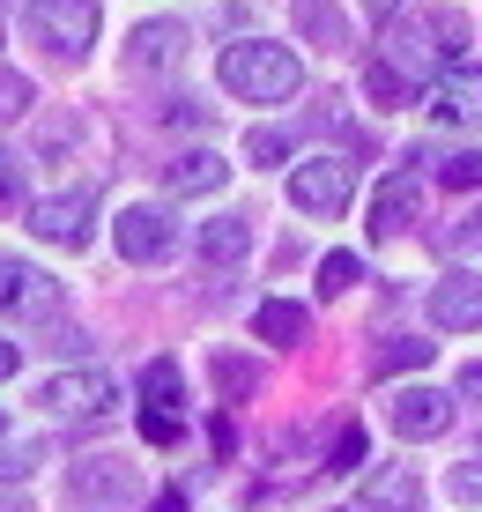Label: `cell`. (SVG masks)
Masks as SVG:
<instances>
[{
	"instance_id": "cell-12",
	"label": "cell",
	"mask_w": 482,
	"mask_h": 512,
	"mask_svg": "<svg viewBox=\"0 0 482 512\" xmlns=\"http://www.w3.org/2000/svg\"><path fill=\"white\" fill-rule=\"evenodd\" d=\"M45 409H60V416H112L119 386H112V372H60V379H45Z\"/></svg>"
},
{
	"instance_id": "cell-35",
	"label": "cell",
	"mask_w": 482,
	"mask_h": 512,
	"mask_svg": "<svg viewBox=\"0 0 482 512\" xmlns=\"http://www.w3.org/2000/svg\"><path fill=\"white\" fill-rule=\"evenodd\" d=\"M364 8L379 15V23H394V15H401V0H364Z\"/></svg>"
},
{
	"instance_id": "cell-24",
	"label": "cell",
	"mask_w": 482,
	"mask_h": 512,
	"mask_svg": "<svg viewBox=\"0 0 482 512\" xmlns=\"http://www.w3.org/2000/svg\"><path fill=\"white\" fill-rule=\"evenodd\" d=\"M364 282V260L356 253H327L319 260V297H342V290H356Z\"/></svg>"
},
{
	"instance_id": "cell-8",
	"label": "cell",
	"mask_w": 482,
	"mask_h": 512,
	"mask_svg": "<svg viewBox=\"0 0 482 512\" xmlns=\"http://www.w3.org/2000/svg\"><path fill=\"white\" fill-rule=\"evenodd\" d=\"M178 431H186V416H178V364L156 357L141 372V438L149 446H178Z\"/></svg>"
},
{
	"instance_id": "cell-16",
	"label": "cell",
	"mask_w": 482,
	"mask_h": 512,
	"mask_svg": "<svg viewBox=\"0 0 482 512\" xmlns=\"http://www.w3.org/2000/svg\"><path fill=\"white\" fill-rule=\"evenodd\" d=\"M223 179H230V164L216 149H186V156H171V171H164L171 193H216Z\"/></svg>"
},
{
	"instance_id": "cell-18",
	"label": "cell",
	"mask_w": 482,
	"mask_h": 512,
	"mask_svg": "<svg viewBox=\"0 0 482 512\" xmlns=\"http://www.w3.org/2000/svg\"><path fill=\"white\" fill-rule=\"evenodd\" d=\"M253 334H260V342H282V349H290V342H305V334H312V312L290 305V297H267V305L253 312Z\"/></svg>"
},
{
	"instance_id": "cell-25",
	"label": "cell",
	"mask_w": 482,
	"mask_h": 512,
	"mask_svg": "<svg viewBox=\"0 0 482 512\" xmlns=\"http://www.w3.org/2000/svg\"><path fill=\"white\" fill-rule=\"evenodd\" d=\"M364 90H371V97H379V104H386V112H394V104H408V97H416V82H401V75H394V67H386V60H371V75H364Z\"/></svg>"
},
{
	"instance_id": "cell-9",
	"label": "cell",
	"mask_w": 482,
	"mask_h": 512,
	"mask_svg": "<svg viewBox=\"0 0 482 512\" xmlns=\"http://www.w3.org/2000/svg\"><path fill=\"white\" fill-rule=\"evenodd\" d=\"M30 231H38L45 245H67V253H82L89 231H97V201H89V193H52V201L30 208Z\"/></svg>"
},
{
	"instance_id": "cell-36",
	"label": "cell",
	"mask_w": 482,
	"mask_h": 512,
	"mask_svg": "<svg viewBox=\"0 0 482 512\" xmlns=\"http://www.w3.org/2000/svg\"><path fill=\"white\" fill-rule=\"evenodd\" d=\"M15 364H23V357H15V342H0V379H8Z\"/></svg>"
},
{
	"instance_id": "cell-5",
	"label": "cell",
	"mask_w": 482,
	"mask_h": 512,
	"mask_svg": "<svg viewBox=\"0 0 482 512\" xmlns=\"http://www.w3.org/2000/svg\"><path fill=\"white\" fill-rule=\"evenodd\" d=\"M356 193V171L342 156H305V164H290V201L305 208V216H342Z\"/></svg>"
},
{
	"instance_id": "cell-10",
	"label": "cell",
	"mask_w": 482,
	"mask_h": 512,
	"mask_svg": "<svg viewBox=\"0 0 482 512\" xmlns=\"http://www.w3.org/2000/svg\"><path fill=\"white\" fill-rule=\"evenodd\" d=\"M386 423L401 438H438L453 423V394H438V386H394L386 394Z\"/></svg>"
},
{
	"instance_id": "cell-20",
	"label": "cell",
	"mask_w": 482,
	"mask_h": 512,
	"mask_svg": "<svg viewBox=\"0 0 482 512\" xmlns=\"http://www.w3.org/2000/svg\"><path fill=\"white\" fill-rule=\"evenodd\" d=\"M245 245H253V223H245V216H216V223H201V253L216 260V268L245 260Z\"/></svg>"
},
{
	"instance_id": "cell-3",
	"label": "cell",
	"mask_w": 482,
	"mask_h": 512,
	"mask_svg": "<svg viewBox=\"0 0 482 512\" xmlns=\"http://www.w3.org/2000/svg\"><path fill=\"white\" fill-rule=\"evenodd\" d=\"M23 23L52 60H82V52L97 45V0H30Z\"/></svg>"
},
{
	"instance_id": "cell-15",
	"label": "cell",
	"mask_w": 482,
	"mask_h": 512,
	"mask_svg": "<svg viewBox=\"0 0 482 512\" xmlns=\"http://www.w3.org/2000/svg\"><path fill=\"white\" fill-rule=\"evenodd\" d=\"M356 512H423V483L408 468H386V475H371V483H364Z\"/></svg>"
},
{
	"instance_id": "cell-32",
	"label": "cell",
	"mask_w": 482,
	"mask_h": 512,
	"mask_svg": "<svg viewBox=\"0 0 482 512\" xmlns=\"http://www.w3.org/2000/svg\"><path fill=\"white\" fill-rule=\"evenodd\" d=\"M453 394H460V401H482V364H460V379H453Z\"/></svg>"
},
{
	"instance_id": "cell-13",
	"label": "cell",
	"mask_w": 482,
	"mask_h": 512,
	"mask_svg": "<svg viewBox=\"0 0 482 512\" xmlns=\"http://www.w3.org/2000/svg\"><path fill=\"white\" fill-rule=\"evenodd\" d=\"M431 119L445 127H482V67H453L431 82Z\"/></svg>"
},
{
	"instance_id": "cell-37",
	"label": "cell",
	"mask_w": 482,
	"mask_h": 512,
	"mask_svg": "<svg viewBox=\"0 0 482 512\" xmlns=\"http://www.w3.org/2000/svg\"><path fill=\"white\" fill-rule=\"evenodd\" d=\"M0 431H8V416H0Z\"/></svg>"
},
{
	"instance_id": "cell-23",
	"label": "cell",
	"mask_w": 482,
	"mask_h": 512,
	"mask_svg": "<svg viewBox=\"0 0 482 512\" xmlns=\"http://www.w3.org/2000/svg\"><path fill=\"white\" fill-rule=\"evenodd\" d=\"M260 386V364L253 357H230V349H216V394L223 401H245Z\"/></svg>"
},
{
	"instance_id": "cell-21",
	"label": "cell",
	"mask_w": 482,
	"mask_h": 512,
	"mask_svg": "<svg viewBox=\"0 0 482 512\" xmlns=\"http://www.w3.org/2000/svg\"><path fill=\"white\" fill-rule=\"evenodd\" d=\"M438 349L431 342H416V334H386L379 349H371V372H416V364H431Z\"/></svg>"
},
{
	"instance_id": "cell-33",
	"label": "cell",
	"mask_w": 482,
	"mask_h": 512,
	"mask_svg": "<svg viewBox=\"0 0 482 512\" xmlns=\"http://www.w3.org/2000/svg\"><path fill=\"white\" fill-rule=\"evenodd\" d=\"M453 245H468V253H482V208H475L468 223H453Z\"/></svg>"
},
{
	"instance_id": "cell-17",
	"label": "cell",
	"mask_w": 482,
	"mask_h": 512,
	"mask_svg": "<svg viewBox=\"0 0 482 512\" xmlns=\"http://www.w3.org/2000/svg\"><path fill=\"white\" fill-rule=\"evenodd\" d=\"M178 52H186V30L178 23H141L127 38V67H178Z\"/></svg>"
},
{
	"instance_id": "cell-19",
	"label": "cell",
	"mask_w": 482,
	"mask_h": 512,
	"mask_svg": "<svg viewBox=\"0 0 482 512\" xmlns=\"http://www.w3.org/2000/svg\"><path fill=\"white\" fill-rule=\"evenodd\" d=\"M297 30H305L319 52H342L349 45V15L334 8V0H297Z\"/></svg>"
},
{
	"instance_id": "cell-2",
	"label": "cell",
	"mask_w": 482,
	"mask_h": 512,
	"mask_svg": "<svg viewBox=\"0 0 482 512\" xmlns=\"http://www.w3.org/2000/svg\"><path fill=\"white\" fill-rule=\"evenodd\" d=\"M216 75H223V90L245 97V104H282V97L305 90V67H297V52H290V45H267V38L230 45Z\"/></svg>"
},
{
	"instance_id": "cell-1",
	"label": "cell",
	"mask_w": 482,
	"mask_h": 512,
	"mask_svg": "<svg viewBox=\"0 0 482 512\" xmlns=\"http://www.w3.org/2000/svg\"><path fill=\"white\" fill-rule=\"evenodd\" d=\"M460 45H468V23H460L453 8H431V15H394V23H386V67H394L401 82H416L423 90V75H453L460 67Z\"/></svg>"
},
{
	"instance_id": "cell-14",
	"label": "cell",
	"mask_w": 482,
	"mask_h": 512,
	"mask_svg": "<svg viewBox=\"0 0 482 512\" xmlns=\"http://www.w3.org/2000/svg\"><path fill=\"white\" fill-rule=\"evenodd\" d=\"M431 320L453 334H475L482 327V275H445L431 290Z\"/></svg>"
},
{
	"instance_id": "cell-27",
	"label": "cell",
	"mask_w": 482,
	"mask_h": 512,
	"mask_svg": "<svg viewBox=\"0 0 482 512\" xmlns=\"http://www.w3.org/2000/svg\"><path fill=\"white\" fill-rule=\"evenodd\" d=\"M245 156H253V164H290V134L282 127H253L245 134Z\"/></svg>"
},
{
	"instance_id": "cell-6",
	"label": "cell",
	"mask_w": 482,
	"mask_h": 512,
	"mask_svg": "<svg viewBox=\"0 0 482 512\" xmlns=\"http://www.w3.org/2000/svg\"><path fill=\"white\" fill-rule=\"evenodd\" d=\"M0 320H60V282L0 253Z\"/></svg>"
},
{
	"instance_id": "cell-30",
	"label": "cell",
	"mask_w": 482,
	"mask_h": 512,
	"mask_svg": "<svg viewBox=\"0 0 482 512\" xmlns=\"http://www.w3.org/2000/svg\"><path fill=\"white\" fill-rule=\"evenodd\" d=\"M38 461H45V446H8L0 453V475H30Z\"/></svg>"
},
{
	"instance_id": "cell-29",
	"label": "cell",
	"mask_w": 482,
	"mask_h": 512,
	"mask_svg": "<svg viewBox=\"0 0 482 512\" xmlns=\"http://www.w3.org/2000/svg\"><path fill=\"white\" fill-rule=\"evenodd\" d=\"M15 201H23V156L0 149V208H15Z\"/></svg>"
},
{
	"instance_id": "cell-22",
	"label": "cell",
	"mask_w": 482,
	"mask_h": 512,
	"mask_svg": "<svg viewBox=\"0 0 482 512\" xmlns=\"http://www.w3.org/2000/svg\"><path fill=\"white\" fill-rule=\"evenodd\" d=\"M408 164H438V179H445V186H460V193H475V186H482V156H475V149H453V156L416 149Z\"/></svg>"
},
{
	"instance_id": "cell-4",
	"label": "cell",
	"mask_w": 482,
	"mask_h": 512,
	"mask_svg": "<svg viewBox=\"0 0 482 512\" xmlns=\"http://www.w3.org/2000/svg\"><path fill=\"white\" fill-rule=\"evenodd\" d=\"M141 490L134 461H119V453H97V461H75V475H67V498H75L82 512H127Z\"/></svg>"
},
{
	"instance_id": "cell-28",
	"label": "cell",
	"mask_w": 482,
	"mask_h": 512,
	"mask_svg": "<svg viewBox=\"0 0 482 512\" xmlns=\"http://www.w3.org/2000/svg\"><path fill=\"white\" fill-rule=\"evenodd\" d=\"M445 490H453V505H482V461H460L445 475Z\"/></svg>"
},
{
	"instance_id": "cell-34",
	"label": "cell",
	"mask_w": 482,
	"mask_h": 512,
	"mask_svg": "<svg viewBox=\"0 0 482 512\" xmlns=\"http://www.w3.org/2000/svg\"><path fill=\"white\" fill-rule=\"evenodd\" d=\"M149 512H186V490H164V498H156Z\"/></svg>"
},
{
	"instance_id": "cell-11",
	"label": "cell",
	"mask_w": 482,
	"mask_h": 512,
	"mask_svg": "<svg viewBox=\"0 0 482 512\" xmlns=\"http://www.w3.org/2000/svg\"><path fill=\"white\" fill-rule=\"evenodd\" d=\"M423 223V179L416 171H394V179H379L371 193V238H401Z\"/></svg>"
},
{
	"instance_id": "cell-7",
	"label": "cell",
	"mask_w": 482,
	"mask_h": 512,
	"mask_svg": "<svg viewBox=\"0 0 482 512\" xmlns=\"http://www.w3.org/2000/svg\"><path fill=\"white\" fill-rule=\"evenodd\" d=\"M112 245L127 260H171L178 253V223H171V208H149V201H134V208H119V223H112Z\"/></svg>"
},
{
	"instance_id": "cell-31",
	"label": "cell",
	"mask_w": 482,
	"mask_h": 512,
	"mask_svg": "<svg viewBox=\"0 0 482 512\" xmlns=\"http://www.w3.org/2000/svg\"><path fill=\"white\" fill-rule=\"evenodd\" d=\"M356 461H364V431H356V423H349V431L334 438V468H356Z\"/></svg>"
},
{
	"instance_id": "cell-26",
	"label": "cell",
	"mask_w": 482,
	"mask_h": 512,
	"mask_svg": "<svg viewBox=\"0 0 482 512\" xmlns=\"http://www.w3.org/2000/svg\"><path fill=\"white\" fill-rule=\"evenodd\" d=\"M30 97H38V90H30V75H15V67H0V127L30 112Z\"/></svg>"
}]
</instances>
